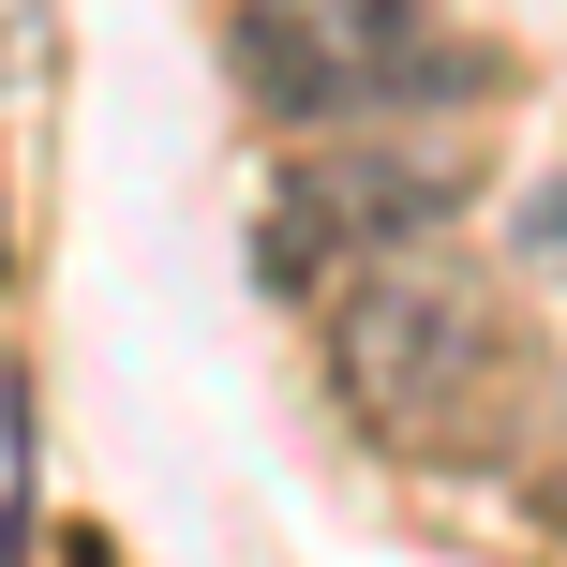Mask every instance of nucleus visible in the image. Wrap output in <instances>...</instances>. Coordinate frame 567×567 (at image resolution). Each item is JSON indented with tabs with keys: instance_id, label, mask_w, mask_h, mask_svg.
<instances>
[{
	"instance_id": "1",
	"label": "nucleus",
	"mask_w": 567,
	"mask_h": 567,
	"mask_svg": "<svg viewBox=\"0 0 567 567\" xmlns=\"http://www.w3.org/2000/svg\"><path fill=\"white\" fill-rule=\"evenodd\" d=\"M313 313H329V389H343V419H359L373 449L463 463V449H493V433L523 419V329H508V299H493L478 269H449L433 239L419 255H373Z\"/></svg>"
},
{
	"instance_id": "2",
	"label": "nucleus",
	"mask_w": 567,
	"mask_h": 567,
	"mask_svg": "<svg viewBox=\"0 0 567 567\" xmlns=\"http://www.w3.org/2000/svg\"><path fill=\"white\" fill-rule=\"evenodd\" d=\"M225 60L299 135H359V120H419V105H478L493 90V45L449 30L433 0H239Z\"/></svg>"
},
{
	"instance_id": "3",
	"label": "nucleus",
	"mask_w": 567,
	"mask_h": 567,
	"mask_svg": "<svg viewBox=\"0 0 567 567\" xmlns=\"http://www.w3.org/2000/svg\"><path fill=\"white\" fill-rule=\"evenodd\" d=\"M463 195H478V165H463L449 135H419V120H359V135L299 150L255 225V284L269 299H329V284H359L373 255H419V239L463 225Z\"/></svg>"
},
{
	"instance_id": "4",
	"label": "nucleus",
	"mask_w": 567,
	"mask_h": 567,
	"mask_svg": "<svg viewBox=\"0 0 567 567\" xmlns=\"http://www.w3.org/2000/svg\"><path fill=\"white\" fill-rule=\"evenodd\" d=\"M523 255L567 284V165H538V195H523Z\"/></svg>"
},
{
	"instance_id": "5",
	"label": "nucleus",
	"mask_w": 567,
	"mask_h": 567,
	"mask_svg": "<svg viewBox=\"0 0 567 567\" xmlns=\"http://www.w3.org/2000/svg\"><path fill=\"white\" fill-rule=\"evenodd\" d=\"M60 567H120V553H105V538H60Z\"/></svg>"
}]
</instances>
